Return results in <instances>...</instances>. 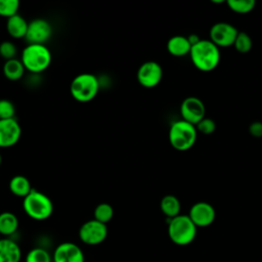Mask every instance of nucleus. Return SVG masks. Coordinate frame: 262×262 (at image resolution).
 <instances>
[{
    "instance_id": "nucleus-1",
    "label": "nucleus",
    "mask_w": 262,
    "mask_h": 262,
    "mask_svg": "<svg viewBox=\"0 0 262 262\" xmlns=\"http://www.w3.org/2000/svg\"><path fill=\"white\" fill-rule=\"evenodd\" d=\"M189 55L193 66L202 72H211L216 69L221 58L219 47L211 40L204 39L191 46Z\"/></svg>"
},
{
    "instance_id": "nucleus-2",
    "label": "nucleus",
    "mask_w": 262,
    "mask_h": 262,
    "mask_svg": "<svg viewBox=\"0 0 262 262\" xmlns=\"http://www.w3.org/2000/svg\"><path fill=\"white\" fill-rule=\"evenodd\" d=\"M51 52L45 44H28L21 51L20 61L31 73L39 74L51 63Z\"/></svg>"
},
{
    "instance_id": "nucleus-3",
    "label": "nucleus",
    "mask_w": 262,
    "mask_h": 262,
    "mask_svg": "<svg viewBox=\"0 0 262 262\" xmlns=\"http://www.w3.org/2000/svg\"><path fill=\"white\" fill-rule=\"evenodd\" d=\"M23 209L30 218L37 221L48 219L54 210L50 198L34 188L23 199Z\"/></svg>"
},
{
    "instance_id": "nucleus-4",
    "label": "nucleus",
    "mask_w": 262,
    "mask_h": 262,
    "mask_svg": "<svg viewBox=\"0 0 262 262\" xmlns=\"http://www.w3.org/2000/svg\"><path fill=\"white\" fill-rule=\"evenodd\" d=\"M198 227L188 215H178L168 221V235L171 242L177 246H187L196 236Z\"/></svg>"
},
{
    "instance_id": "nucleus-5",
    "label": "nucleus",
    "mask_w": 262,
    "mask_h": 262,
    "mask_svg": "<svg viewBox=\"0 0 262 262\" xmlns=\"http://www.w3.org/2000/svg\"><path fill=\"white\" fill-rule=\"evenodd\" d=\"M198 131L194 125L178 120L171 124L169 129V141L173 148L179 151L190 149L196 141Z\"/></svg>"
},
{
    "instance_id": "nucleus-6",
    "label": "nucleus",
    "mask_w": 262,
    "mask_h": 262,
    "mask_svg": "<svg viewBox=\"0 0 262 262\" xmlns=\"http://www.w3.org/2000/svg\"><path fill=\"white\" fill-rule=\"evenodd\" d=\"M99 91V81L97 77L90 73L77 75L71 82L70 92L72 97L79 102H89L93 100Z\"/></svg>"
},
{
    "instance_id": "nucleus-7",
    "label": "nucleus",
    "mask_w": 262,
    "mask_h": 262,
    "mask_svg": "<svg viewBox=\"0 0 262 262\" xmlns=\"http://www.w3.org/2000/svg\"><path fill=\"white\" fill-rule=\"evenodd\" d=\"M80 241L88 246H97L107 236V226L95 219L84 222L79 229Z\"/></svg>"
},
{
    "instance_id": "nucleus-8",
    "label": "nucleus",
    "mask_w": 262,
    "mask_h": 262,
    "mask_svg": "<svg viewBox=\"0 0 262 262\" xmlns=\"http://www.w3.org/2000/svg\"><path fill=\"white\" fill-rule=\"evenodd\" d=\"M237 29L229 23H216L210 29V40L218 47H228L234 44Z\"/></svg>"
},
{
    "instance_id": "nucleus-9",
    "label": "nucleus",
    "mask_w": 262,
    "mask_h": 262,
    "mask_svg": "<svg viewBox=\"0 0 262 262\" xmlns=\"http://www.w3.org/2000/svg\"><path fill=\"white\" fill-rule=\"evenodd\" d=\"M163 78V69L157 61H145L137 71V81L145 88H154Z\"/></svg>"
},
{
    "instance_id": "nucleus-10",
    "label": "nucleus",
    "mask_w": 262,
    "mask_h": 262,
    "mask_svg": "<svg viewBox=\"0 0 262 262\" xmlns=\"http://www.w3.org/2000/svg\"><path fill=\"white\" fill-rule=\"evenodd\" d=\"M52 35V27L44 18H35L29 23L25 39L29 44H45Z\"/></svg>"
},
{
    "instance_id": "nucleus-11",
    "label": "nucleus",
    "mask_w": 262,
    "mask_h": 262,
    "mask_svg": "<svg viewBox=\"0 0 262 262\" xmlns=\"http://www.w3.org/2000/svg\"><path fill=\"white\" fill-rule=\"evenodd\" d=\"M180 114L182 120L195 126L201 120L205 118L206 106L199 97L189 96L182 101L180 106Z\"/></svg>"
},
{
    "instance_id": "nucleus-12",
    "label": "nucleus",
    "mask_w": 262,
    "mask_h": 262,
    "mask_svg": "<svg viewBox=\"0 0 262 262\" xmlns=\"http://www.w3.org/2000/svg\"><path fill=\"white\" fill-rule=\"evenodd\" d=\"M188 217L196 227H207L214 222L216 212L211 204L198 202L191 206Z\"/></svg>"
},
{
    "instance_id": "nucleus-13",
    "label": "nucleus",
    "mask_w": 262,
    "mask_h": 262,
    "mask_svg": "<svg viewBox=\"0 0 262 262\" xmlns=\"http://www.w3.org/2000/svg\"><path fill=\"white\" fill-rule=\"evenodd\" d=\"M53 262H85V255L82 249L75 243L63 242L53 252Z\"/></svg>"
},
{
    "instance_id": "nucleus-14",
    "label": "nucleus",
    "mask_w": 262,
    "mask_h": 262,
    "mask_svg": "<svg viewBox=\"0 0 262 262\" xmlns=\"http://www.w3.org/2000/svg\"><path fill=\"white\" fill-rule=\"evenodd\" d=\"M21 128L15 118L0 120V147H10L18 142Z\"/></svg>"
},
{
    "instance_id": "nucleus-15",
    "label": "nucleus",
    "mask_w": 262,
    "mask_h": 262,
    "mask_svg": "<svg viewBox=\"0 0 262 262\" xmlns=\"http://www.w3.org/2000/svg\"><path fill=\"white\" fill-rule=\"evenodd\" d=\"M21 249L9 237L0 239V262H20Z\"/></svg>"
},
{
    "instance_id": "nucleus-16",
    "label": "nucleus",
    "mask_w": 262,
    "mask_h": 262,
    "mask_svg": "<svg viewBox=\"0 0 262 262\" xmlns=\"http://www.w3.org/2000/svg\"><path fill=\"white\" fill-rule=\"evenodd\" d=\"M29 23L26 20L24 16L20 14H15L9 18H7L6 30L10 37L14 39L25 38L27 35Z\"/></svg>"
},
{
    "instance_id": "nucleus-17",
    "label": "nucleus",
    "mask_w": 262,
    "mask_h": 262,
    "mask_svg": "<svg viewBox=\"0 0 262 262\" xmlns=\"http://www.w3.org/2000/svg\"><path fill=\"white\" fill-rule=\"evenodd\" d=\"M191 45L185 36L176 35L171 37L167 42V50L171 55L184 56L189 54Z\"/></svg>"
},
{
    "instance_id": "nucleus-18",
    "label": "nucleus",
    "mask_w": 262,
    "mask_h": 262,
    "mask_svg": "<svg viewBox=\"0 0 262 262\" xmlns=\"http://www.w3.org/2000/svg\"><path fill=\"white\" fill-rule=\"evenodd\" d=\"M8 187L12 194L23 199L26 198L33 189L30 180L23 175L13 176L9 181Z\"/></svg>"
},
{
    "instance_id": "nucleus-19",
    "label": "nucleus",
    "mask_w": 262,
    "mask_h": 262,
    "mask_svg": "<svg viewBox=\"0 0 262 262\" xmlns=\"http://www.w3.org/2000/svg\"><path fill=\"white\" fill-rule=\"evenodd\" d=\"M18 228V219L12 212L0 213V235L4 237L12 235Z\"/></svg>"
},
{
    "instance_id": "nucleus-20",
    "label": "nucleus",
    "mask_w": 262,
    "mask_h": 262,
    "mask_svg": "<svg viewBox=\"0 0 262 262\" xmlns=\"http://www.w3.org/2000/svg\"><path fill=\"white\" fill-rule=\"evenodd\" d=\"M160 208L162 213L168 218L172 219L180 215L181 205L179 200L173 194H167L162 198L160 202Z\"/></svg>"
},
{
    "instance_id": "nucleus-21",
    "label": "nucleus",
    "mask_w": 262,
    "mask_h": 262,
    "mask_svg": "<svg viewBox=\"0 0 262 262\" xmlns=\"http://www.w3.org/2000/svg\"><path fill=\"white\" fill-rule=\"evenodd\" d=\"M25 67L20 59L13 58L6 60L3 66V74L6 79L10 81H17L19 80L25 74Z\"/></svg>"
},
{
    "instance_id": "nucleus-22",
    "label": "nucleus",
    "mask_w": 262,
    "mask_h": 262,
    "mask_svg": "<svg viewBox=\"0 0 262 262\" xmlns=\"http://www.w3.org/2000/svg\"><path fill=\"white\" fill-rule=\"evenodd\" d=\"M93 216H94L93 219L103 224H107L114 217V209L112 205L107 203H100L95 207Z\"/></svg>"
},
{
    "instance_id": "nucleus-23",
    "label": "nucleus",
    "mask_w": 262,
    "mask_h": 262,
    "mask_svg": "<svg viewBox=\"0 0 262 262\" xmlns=\"http://www.w3.org/2000/svg\"><path fill=\"white\" fill-rule=\"evenodd\" d=\"M25 262H53L49 252L41 247L31 249L25 258Z\"/></svg>"
},
{
    "instance_id": "nucleus-24",
    "label": "nucleus",
    "mask_w": 262,
    "mask_h": 262,
    "mask_svg": "<svg viewBox=\"0 0 262 262\" xmlns=\"http://www.w3.org/2000/svg\"><path fill=\"white\" fill-rule=\"evenodd\" d=\"M228 7L236 13H248L255 8L256 2L254 0H227Z\"/></svg>"
},
{
    "instance_id": "nucleus-25",
    "label": "nucleus",
    "mask_w": 262,
    "mask_h": 262,
    "mask_svg": "<svg viewBox=\"0 0 262 262\" xmlns=\"http://www.w3.org/2000/svg\"><path fill=\"white\" fill-rule=\"evenodd\" d=\"M19 2L17 0H0V16L9 18L17 14Z\"/></svg>"
},
{
    "instance_id": "nucleus-26",
    "label": "nucleus",
    "mask_w": 262,
    "mask_h": 262,
    "mask_svg": "<svg viewBox=\"0 0 262 262\" xmlns=\"http://www.w3.org/2000/svg\"><path fill=\"white\" fill-rule=\"evenodd\" d=\"M233 46L235 47L236 51H238L241 53H247L252 49L253 42H252L251 37L247 33L238 32Z\"/></svg>"
},
{
    "instance_id": "nucleus-27",
    "label": "nucleus",
    "mask_w": 262,
    "mask_h": 262,
    "mask_svg": "<svg viewBox=\"0 0 262 262\" xmlns=\"http://www.w3.org/2000/svg\"><path fill=\"white\" fill-rule=\"evenodd\" d=\"M15 115V106L12 101L6 98L0 99V120L13 119Z\"/></svg>"
},
{
    "instance_id": "nucleus-28",
    "label": "nucleus",
    "mask_w": 262,
    "mask_h": 262,
    "mask_svg": "<svg viewBox=\"0 0 262 262\" xmlns=\"http://www.w3.org/2000/svg\"><path fill=\"white\" fill-rule=\"evenodd\" d=\"M17 49L13 42L11 41H3L0 44V56L6 60L16 58Z\"/></svg>"
},
{
    "instance_id": "nucleus-29",
    "label": "nucleus",
    "mask_w": 262,
    "mask_h": 262,
    "mask_svg": "<svg viewBox=\"0 0 262 262\" xmlns=\"http://www.w3.org/2000/svg\"><path fill=\"white\" fill-rule=\"evenodd\" d=\"M195 128L198 132H201L202 134H205V135H209L216 130V124L214 120L205 117L195 125Z\"/></svg>"
},
{
    "instance_id": "nucleus-30",
    "label": "nucleus",
    "mask_w": 262,
    "mask_h": 262,
    "mask_svg": "<svg viewBox=\"0 0 262 262\" xmlns=\"http://www.w3.org/2000/svg\"><path fill=\"white\" fill-rule=\"evenodd\" d=\"M249 132L254 137H262V122H253L249 127Z\"/></svg>"
},
{
    "instance_id": "nucleus-31",
    "label": "nucleus",
    "mask_w": 262,
    "mask_h": 262,
    "mask_svg": "<svg viewBox=\"0 0 262 262\" xmlns=\"http://www.w3.org/2000/svg\"><path fill=\"white\" fill-rule=\"evenodd\" d=\"M187 39H188V41H189V43H190L191 46L195 45V44L201 40V38H200L198 35H195V34H190V35L187 37Z\"/></svg>"
},
{
    "instance_id": "nucleus-32",
    "label": "nucleus",
    "mask_w": 262,
    "mask_h": 262,
    "mask_svg": "<svg viewBox=\"0 0 262 262\" xmlns=\"http://www.w3.org/2000/svg\"><path fill=\"white\" fill-rule=\"evenodd\" d=\"M212 2L213 3H222L223 1H221V0H212Z\"/></svg>"
},
{
    "instance_id": "nucleus-33",
    "label": "nucleus",
    "mask_w": 262,
    "mask_h": 262,
    "mask_svg": "<svg viewBox=\"0 0 262 262\" xmlns=\"http://www.w3.org/2000/svg\"><path fill=\"white\" fill-rule=\"evenodd\" d=\"M1 164H2V156L0 154V166H1Z\"/></svg>"
},
{
    "instance_id": "nucleus-34",
    "label": "nucleus",
    "mask_w": 262,
    "mask_h": 262,
    "mask_svg": "<svg viewBox=\"0 0 262 262\" xmlns=\"http://www.w3.org/2000/svg\"><path fill=\"white\" fill-rule=\"evenodd\" d=\"M0 236H1V235H0ZM0 239H1V237H0Z\"/></svg>"
}]
</instances>
